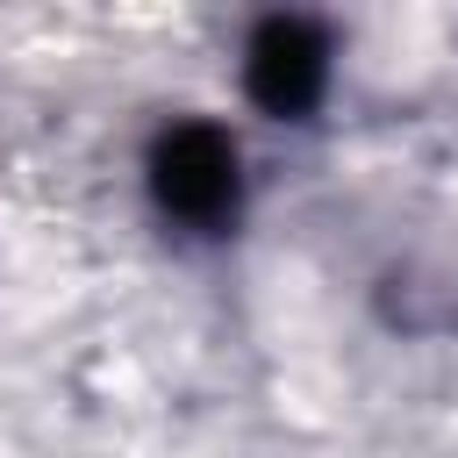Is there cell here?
I'll return each instance as SVG.
<instances>
[{
    "instance_id": "cell-1",
    "label": "cell",
    "mask_w": 458,
    "mask_h": 458,
    "mask_svg": "<svg viewBox=\"0 0 458 458\" xmlns=\"http://www.w3.org/2000/svg\"><path fill=\"white\" fill-rule=\"evenodd\" d=\"M236 143L215 129V122H172L150 150V193L172 222L186 229H215L236 215Z\"/></svg>"
},
{
    "instance_id": "cell-2",
    "label": "cell",
    "mask_w": 458,
    "mask_h": 458,
    "mask_svg": "<svg viewBox=\"0 0 458 458\" xmlns=\"http://www.w3.org/2000/svg\"><path fill=\"white\" fill-rule=\"evenodd\" d=\"M322 79H329V43L315 21H293V14H272L258 36H250V57H243V86L265 114H308L322 100Z\"/></svg>"
}]
</instances>
